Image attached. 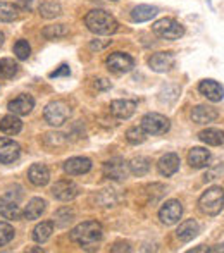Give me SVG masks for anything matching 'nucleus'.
Wrapping results in <instances>:
<instances>
[{
    "label": "nucleus",
    "instance_id": "19",
    "mask_svg": "<svg viewBox=\"0 0 224 253\" xmlns=\"http://www.w3.org/2000/svg\"><path fill=\"white\" fill-rule=\"evenodd\" d=\"M218 116H219V112L211 105H197L191 110V119L197 124H209L218 119Z\"/></svg>",
    "mask_w": 224,
    "mask_h": 253
},
{
    "label": "nucleus",
    "instance_id": "4",
    "mask_svg": "<svg viewBox=\"0 0 224 253\" xmlns=\"http://www.w3.org/2000/svg\"><path fill=\"white\" fill-rule=\"evenodd\" d=\"M71 116V107L64 100H54L50 102L44 110V119L47 121L50 126L59 127L69 119Z\"/></svg>",
    "mask_w": 224,
    "mask_h": 253
},
{
    "label": "nucleus",
    "instance_id": "32",
    "mask_svg": "<svg viewBox=\"0 0 224 253\" xmlns=\"http://www.w3.org/2000/svg\"><path fill=\"white\" fill-rule=\"evenodd\" d=\"M44 143H45V147H48V148H59V147H64V145L67 143V140L62 133H47L44 136Z\"/></svg>",
    "mask_w": 224,
    "mask_h": 253
},
{
    "label": "nucleus",
    "instance_id": "22",
    "mask_svg": "<svg viewBox=\"0 0 224 253\" xmlns=\"http://www.w3.org/2000/svg\"><path fill=\"white\" fill-rule=\"evenodd\" d=\"M159 9L154 5H147V3H141V5H136L133 10H131V19L134 23H145V21H150L157 16Z\"/></svg>",
    "mask_w": 224,
    "mask_h": 253
},
{
    "label": "nucleus",
    "instance_id": "1",
    "mask_svg": "<svg viewBox=\"0 0 224 253\" xmlns=\"http://www.w3.org/2000/svg\"><path fill=\"white\" fill-rule=\"evenodd\" d=\"M85 24L87 28L95 35H102V37H107V35H112L117 31V21L116 17L111 16L109 12L102 9H95L90 10L85 17Z\"/></svg>",
    "mask_w": 224,
    "mask_h": 253
},
{
    "label": "nucleus",
    "instance_id": "30",
    "mask_svg": "<svg viewBox=\"0 0 224 253\" xmlns=\"http://www.w3.org/2000/svg\"><path fill=\"white\" fill-rule=\"evenodd\" d=\"M19 71V66L14 59H0V80H10Z\"/></svg>",
    "mask_w": 224,
    "mask_h": 253
},
{
    "label": "nucleus",
    "instance_id": "23",
    "mask_svg": "<svg viewBox=\"0 0 224 253\" xmlns=\"http://www.w3.org/2000/svg\"><path fill=\"white\" fill-rule=\"evenodd\" d=\"M209 159H211V153L205 148L195 147L191 148L190 153H188V164H190L193 169H202L209 164Z\"/></svg>",
    "mask_w": 224,
    "mask_h": 253
},
{
    "label": "nucleus",
    "instance_id": "5",
    "mask_svg": "<svg viewBox=\"0 0 224 253\" xmlns=\"http://www.w3.org/2000/svg\"><path fill=\"white\" fill-rule=\"evenodd\" d=\"M152 31L157 37L164 38V40H179L184 35V28L176 19H171V17L155 21L154 26H152Z\"/></svg>",
    "mask_w": 224,
    "mask_h": 253
},
{
    "label": "nucleus",
    "instance_id": "39",
    "mask_svg": "<svg viewBox=\"0 0 224 253\" xmlns=\"http://www.w3.org/2000/svg\"><path fill=\"white\" fill-rule=\"evenodd\" d=\"M93 86L97 88V90H107V88H111V83H109L107 80H95Z\"/></svg>",
    "mask_w": 224,
    "mask_h": 253
},
{
    "label": "nucleus",
    "instance_id": "2",
    "mask_svg": "<svg viewBox=\"0 0 224 253\" xmlns=\"http://www.w3.org/2000/svg\"><path fill=\"white\" fill-rule=\"evenodd\" d=\"M102 236H104V229H102V224L97 220H87V222L78 224L69 234L71 241L81 245V247H90V245L98 243Z\"/></svg>",
    "mask_w": 224,
    "mask_h": 253
},
{
    "label": "nucleus",
    "instance_id": "26",
    "mask_svg": "<svg viewBox=\"0 0 224 253\" xmlns=\"http://www.w3.org/2000/svg\"><path fill=\"white\" fill-rule=\"evenodd\" d=\"M198 138H200V141L211 145V147H219V145L224 143V133L221 129H214V127L202 131V133L198 134Z\"/></svg>",
    "mask_w": 224,
    "mask_h": 253
},
{
    "label": "nucleus",
    "instance_id": "33",
    "mask_svg": "<svg viewBox=\"0 0 224 253\" xmlns=\"http://www.w3.org/2000/svg\"><path fill=\"white\" fill-rule=\"evenodd\" d=\"M145 138H147V133H145L143 129L140 127H130V129L126 131V140L130 141L131 145H140L145 141Z\"/></svg>",
    "mask_w": 224,
    "mask_h": 253
},
{
    "label": "nucleus",
    "instance_id": "11",
    "mask_svg": "<svg viewBox=\"0 0 224 253\" xmlns=\"http://www.w3.org/2000/svg\"><path fill=\"white\" fill-rule=\"evenodd\" d=\"M21 147L14 140L0 136V164H12L19 159Z\"/></svg>",
    "mask_w": 224,
    "mask_h": 253
},
{
    "label": "nucleus",
    "instance_id": "8",
    "mask_svg": "<svg viewBox=\"0 0 224 253\" xmlns=\"http://www.w3.org/2000/svg\"><path fill=\"white\" fill-rule=\"evenodd\" d=\"M52 195L60 202H71L80 195V186L69 179L57 181L54 186H52Z\"/></svg>",
    "mask_w": 224,
    "mask_h": 253
},
{
    "label": "nucleus",
    "instance_id": "24",
    "mask_svg": "<svg viewBox=\"0 0 224 253\" xmlns=\"http://www.w3.org/2000/svg\"><path fill=\"white\" fill-rule=\"evenodd\" d=\"M45 207H47V202H45L44 198H31V200L28 202L26 209H24L23 217L28 220L38 219V217H42V213L45 212Z\"/></svg>",
    "mask_w": 224,
    "mask_h": 253
},
{
    "label": "nucleus",
    "instance_id": "18",
    "mask_svg": "<svg viewBox=\"0 0 224 253\" xmlns=\"http://www.w3.org/2000/svg\"><path fill=\"white\" fill-rule=\"evenodd\" d=\"M28 179L35 186H45L50 181V172H48L47 166H44V164H33L28 169Z\"/></svg>",
    "mask_w": 224,
    "mask_h": 253
},
{
    "label": "nucleus",
    "instance_id": "27",
    "mask_svg": "<svg viewBox=\"0 0 224 253\" xmlns=\"http://www.w3.org/2000/svg\"><path fill=\"white\" fill-rule=\"evenodd\" d=\"M52 233H54V222L45 220V222L38 224L33 229V240L37 241V243H45V241L52 236Z\"/></svg>",
    "mask_w": 224,
    "mask_h": 253
},
{
    "label": "nucleus",
    "instance_id": "14",
    "mask_svg": "<svg viewBox=\"0 0 224 253\" xmlns=\"http://www.w3.org/2000/svg\"><path fill=\"white\" fill-rule=\"evenodd\" d=\"M148 66L155 73H166L174 66V55L171 52H157L148 59Z\"/></svg>",
    "mask_w": 224,
    "mask_h": 253
},
{
    "label": "nucleus",
    "instance_id": "38",
    "mask_svg": "<svg viewBox=\"0 0 224 253\" xmlns=\"http://www.w3.org/2000/svg\"><path fill=\"white\" fill-rule=\"evenodd\" d=\"M71 74V69L67 64H62L59 69H55L54 73H50V78H59V76H69Z\"/></svg>",
    "mask_w": 224,
    "mask_h": 253
},
{
    "label": "nucleus",
    "instance_id": "37",
    "mask_svg": "<svg viewBox=\"0 0 224 253\" xmlns=\"http://www.w3.org/2000/svg\"><path fill=\"white\" fill-rule=\"evenodd\" d=\"M73 219H74L73 210H69L67 207H64V209H60V210H57L55 217H54L55 224H59L60 227H66L69 222H73Z\"/></svg>",
    "mask_w": 224,
    "mask_h": 253
},
{
    "label": "nucleus",
    "instance_id": "15",
    "mask_svg": "<svg viewBox=\"0 0 224 253\" xmlns=\"http://www.w3.org/2000/svg\"><path fill=\"white\" fill-rule=\"evenodd\" d=\"M111 114L117 119H130L136 112V102L134 100H114L109 107Z\"/></svg>",
    "mask_w": 224,
    "mask_h": 253
},
{
    "label": "nucleus",
    "instance_id": "25",
    "mask_svg": "<svg viewBox=\"0 0 224 253\" xmlns=\"http://www.w3.org/2000/svg\"><path fill=\"white\" fill-rule=\"evenodd\" d=\"M0 215L7 220H21L23 219V212H21V209L17 207V203L7 200V198L0 200Z\"/></svg>",
    "mask_w": 224,
    "mask_h": 253
},
{
    "label": "nucleus",
    "instance_id": "12",
    "mask_svg": "<svg viewBox=\"0 0 224 253\" xmlns=\"http://www.w3.org/2000/svg\"><path fill=\"white\" fill-rule=\"evenodd\" d=\"M33 107H35V98L28 93H23L14 98V100H10L7 109L10 110V114H16V116H28L33 110Z\"/></svg>",
    "mask_w": 224,
    "mask_h": 253
},
{
    "label": "nucleus",
    "instance_id": "6",
    "mask_svg": "<svg viewBox=\"0 0 224 253\" xmlns=\"http://www.w3.org/2000/svg\"><path fill=\"white\" fill-rule=\"evenodd\" d=\"M169 119L162 114H157V112H150V114H145L143 119H141V129L145 131L147 134H164L169 131Z\"/></svg>",
    "mask_w": 224,
    "mask_h": 253
},
{
    "label": "nucleus",
    "instance_id": "31",
    "mask_svg": "<svg viewBox=\"0 0 224 253\" xmlns=\"http://www.w3.org/2000/svg\"><path fill=\"white\" fill-rule=\"evenodd\" d=\"M47 40H57V38H64L69 35V28L66 24H54V26H47L44 31H42Z\"/></svg>",
    "mask_w": 224,
    "mask_h": 253
},
{
    "label": "nucleus",
    "instance_id": "36",
    "mask_svg": "<svg viewBox=\"0 0 224 253\" xmlns=\"http://www.w3.org/2000/svg\"><path fill=\"white\" fill-rule=\"evenodd\" d=\"M14 227L9 222H0V247H5L14 240Z\"/></svg>",
    "mask_w": 224,
    "mask_h": 253
},
{
    "label": "nucleus",
    "instance_id": "42",
    "mask_svg": "<svg viewBox=\"0 0 224 253\" xmlns=\"http://www.w3.org/2000/svg\"><path fill=\"white\" fill-rule=\"evenodd\" d=\"M2 45H3V35L0 33V47H2Z\"/></svg>",
    "mask_w": 224,
    "mask_h": 253
},
{
    "label": "nucleus",
    "instance_id": "16",
    "mask_svg": "<svg viewBox=\"0 0 224 253\" xmlns=\"http://www.w3.org/2000/svg\"><path fill=\"white\" fill-rule=\"evenodd\" d=\"M198 91H200L204 97H207L211 102H219L224 97V90L223 86L214 80H204L198 84Z\"/></svg>",
    "mask_w": 224,
    "mask_h": 253
},
{
    "label": "nucleus",
    "instance_id": "9",
    "mask_svg": "<svg viewBox=\"0 0 224 253\" xmlns=\"http://www.w3.org/2000/svg\"><path fill=\"white\" fill-rule=\"evenodd\" d=\"M183 215V205L178 200H169L162 205V209L159 210V219L162 224L171 226V224H176L178 220Z\"/></svg>",
    "mask_w": 224,
    "mask_h": 253
},
{
    "label": "nucleus",
    "instance_id": "13",
    "mask_svg": "<svg viewBox=\"0 0 224 253\" xmlns=\"http://www.w3.org/2000/svg\"><path fill=\"white\" fill-rule=\"evenodd\" d=\"M91 169V160L87 157H73V159L64 162V170L69 176H81Z\"/></svg>",
    "mask_w": 224,
    "mask_h": 253
},
{
    "label": "nucleus",
    "instance_id": "3",
    "mask_svg": "<svg viewBox=\"0 0 224 253\" xmlns=\"http://www.w3.org/2000/svg\"><path fill=\"white\" fill-rule=\"evenodd\" d=\"M198 207L207 215H218L224 207V190L221 186H212L198 200Z\"/></svg>",
    "mask_w": 224,
    "mask_h": 253
},
{
    "label": "nucleus",
    "instance_id": "28",
    "mask_svg": "<svg viewBox=\"0 0 224 253\" xmlns=\"http://www.w3.org/2000/svg\"><path fill=\"white\" fill-rule=\"evenodd\" d=\"M128 167H130V172L134 174V176H145L148 172V169H150V159H147V157H134L128 164Z\"/></svg>",
    "mask_w": 224,
    "mask_h": 253
},
{
    "label": "nucleus",
    "instance_id": "10",
    "mask_svg": "<svg viewBox=\"0 0 224 253\" xmlns=\"http://www.w3.org/2000/svg\"><path fill=\"white\" fill-rule=\"evenodd\" d=\"M128 172H130V167H128V164L124 162L123 159H119V157L107 160V162L104 164V176L109 177V179H114V181L126 179Z\"/></svg>",
    "mask_w": 224,
    "mask_h": 253
},
{
    "label": "nucleus",
    "instance_id": "29",
    "mask_svg": "<svg viewBox=\"0 0 224 253\" xmlns=\"http://www.w3.org/2000/svg\"><path fill=\"white\" fill-rule=\"evenodd\" d=\"M19 17L17 5L10 2H0V23H12Z\"/></svg>",
    "mask_w": 224,
    "mask_h": 253
},
{
    "label": "nucleus",
    "instance_id": "40",
    "mask_svg": "<svg viewBox=\"0 0 224 253\" xmlns=\"http://www.w3.org/2000/svg\"><path fill=\"white\" fill-rule=\"evenodd\" d=\"M131 248H130V245L128 243H117L116 247H112L111 248V252H130Z\"/></svg>",
    "mask_w": 224,
    "mask_h": 253
},
{
    "label": "nucleus",
    "instance_id": "17",
    "mask_svg": "<svg viewBox=\"0 0 224 253\" xmlns=\"http://www.w3.org/2000/svg\"><path fill=\"white\" fill-rule=\"evenodd\" d=\"M179 157L176 155V153H166V155H162L161 159H159L157 162V169L159 172L162 174V176L169 177L173 176V174L178 172V169H179Z\"/></svg>",
    "mask_w": 224,
    "mask_h": 253
},
{
    "label": "nucleus",
    "instance_id": "41",
    "mask_svg": "<svg viewBox=\"0 0 224 253\" xmlns=\"http://www.w3.org/2000/svg\"><path fill=\"white\" fill-rule=\"evenodd\" d=\"M211 252H224V245H219L218 248H211Z\"/></svg>",
    "mask_w": 224,
    "mask_h": 253
},
{
    "label": "nucleus",
    "instance_id": "21",
    "mask_svg": "<svg viewBox=\"0 0 224 253\" xmlns=\"http://www.w3.org/2000/svg\"><path fill=\"white\" fill-rule=\"evenodd\" d=\"M198 231H200V226H198L197 220L188 219V220H184V222L179 224V227H178V231H176V236L179 238L181 241L186 243V241H191L195 236H197Z\"/></svg>",
    "mask_w": 224,
    "mask_h": 253
},
{
    "label": "nucleus",
    "instance_id": "35",
    "mask_svg": "<svg viewBox=\"0 0 224 253\" xmlns=\"http://www.w3.org/2000/svg\"><path fill=\"white\" fill-rule=\"evenodd\" d=\"M14 55L19 60H26L31 55V47L28 43V40H17L14 43Z\"/></svg>",
    "mask_w": 224,
    "mask_h": 253
},
{
    "label": "nucleus",
    "instance_id": "34",
    "mask_svg": "<svg viewBox=\"0 0 224 253\" xmlns=\"http://www.w3.org/2000/svg\"><path fill=\"white\" fill-rule=\"evenodd\" d=\"M60 12H62V9H60V5L55 2H45L40 5V14L44 17H47V19L60 16Z\"/></svg>",
    "mask_w": 224,
    "mask_h": 253
},
{
    "label": "nucleus",
    "instance_id": "7",
    "mask_svg": "<svg viewBox=\"0 0 224 253\" xmlns=\"http://www.w3.org/2000/svg\"><path fill=\"white\" fill-rule=\"evenodd\" d=\"M107 67L109 71L116 74H124V73H130L131 69L134 67V60L133 57H130L128 53L124 52H114L111 55L107 57Z\"/></svg>",
    "mask_w": 224,
    "mask_h": 253
},
{
    "label": "nucleus",
    "instance_id": "20",
    "mask_svg": "<svg viewBox=\"0 0 224 253\" xmlns=\"http://www.w3.org/2000/svg\"><path fill=\"white\" fill-rule=\"evenodd\" d=\"M23 129V121L16 116V114H7L0 119V131L3 134H9V136H14V134L21 133Z\"/></svg>",
    "mask_w": 224,
    "mask_h": 253
}]
</instances>
